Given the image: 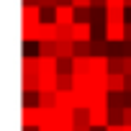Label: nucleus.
Instances as JSON below:
<instances>
[{
  "instance_id": "obj_1",
  "label": "nucleus",
  "mask_w": 131,
  "mask_h": 131,
  "mask_svg": "<svg viewBox=\"0 0 131 131\" xmlns=\"http://www.w3.org/2000/svg\"><path fill=\"white\" fill-rule=\"evenodd\" d=\"M54 21H57L59 26H72V23L77 21V8H75L72 3L57 5V8H54Z\"/></svg>"
},
{
  "instance_id": "obj_2",
  "label": "nucleus",
  "mask_w": 131,
  "mask_h": 131,
  "mask_svg": "<svg viewBox=\"0 0 131 131\" xmlns=\"http://www.w3.org/2000/svg\"><path fill=\"white\" fill-rule=\"evenodd\" d=\"M93 31H95V26L90 23V21H75L72 23V39L80 44V41H93L95 36H93Z\"/></svg>"
},
{
  "instance_id": "obj_3",
  "label": "nucleus",
  "mask_w": 131,
  "mask_h": 131,
  "mask_svg": "<svg viewBox=\"0 0 131 131\" xmlns=\"http://www.w3.org/2000/svg\"><path fill=\"white\" fill-rule=\"evenodd\" d=\"M44 121V113L39 105H23L21 108V123L23 126H41Z\"/></svg>"
},
{
  "instance_id": "obj_4",
  "label": "nucleus",
  "mask_w": 131,
  "mask_h": 131,
  "mask_svg": "<svg viewBox=\"0 0 131 131\" xmlns=\"http://www.w3.org/2000/svg\"><path fill=\"white\" fill-rule=\"evenodd\" d=\"M108 123H111V108L108 105L90 108V126L93 128H105Z\"/></svg>"
},
{
  "instance_id": "obj_5",
  "label": "nucleus",
  "mask_w": 131,
  "mask_h": 131,
  "mask_svg": "<svg viewBox=\"0 0 131 131\" xmlns=\"http://www.w3.org/2000/svg\"><path fill=\"white\" fill-rule=\"evenodd\" d=\"M103 36L111 41V44H123L126 41V23H108Z\"/></svg>"
},
{
  "instance_id": "obj_6",
  "label": "nucleus",
  "mask_w": 131,
  "mask_h": 131,
  "mask_svg": "<svg viewBox=\"0 0 131 131\" xmlns=\"http://www.w3.org/2000/svg\"><path fill=\"white\" fill-rule=\"evenodd\" d=\"M36 90H59V72H39Z\"/></svg>"
},
{
  "instance_id": "obj_7",
  "label": "nucleus",
  "mask_w": 131,
  "mask_h": 131,
  "mask_svg": "<svg viewBox=\"0 0 131 131\" xmlns=\"http://www.w3.org/2000/svg\"><path fill=\"white\" fill-rule=\"evenodd\" d=\"M57 39H59V23L57 21H41L39 41H57Z\"/></svg>"
},
{
  "instance_id": "obj_8",
  "label": "nucleus",
  "mask_w": 131,
  "mask_h": 131,
  "mask_svg": "<svg viewBox=\"0 0 131 131\" xmlns=\"http://www.w3.org/2000/svg\"><path fill=\"white\" fill-rule=\"evenodd\" d=\"M57 57H59V59H75V57H77L75 41H72V39H59V41H57Z\"/></svg>"
},
{
  "instance_id": "obj_9",
  "label": "nucleus",
  "mask_w": 131,
  "mask_h": 131,
  "mask_svg": "<svg viewBox=\"0 0 131 131\" xmlns=\"http://www.w3.org/2000/svg\"><path fill=\"white\" fill-rule=\"evenodd\" d=\"M39 36H41V21H39V23H23V31H21V39H23V44L39 41Z\"/></svg>"
},
{
  "instance_id": "obj_10",
  "label": "nucleus",
  "mask_w": 131,
  "mask_h": 131,
  "mask_svg": "<svg viewBox=\"0 0 131 131\" xmlns=\"http://www.w3.org/2000/svg\"><path fill=\"white\" fill-rule=\"evenodd\" d=\"M57 108H67L75 111V90H57Z\"/></svg>"
},
{
  "instance_id": "obj_11",
  "label": "nucleus",
  "mask_w": 131,
  "mask_h": 131,
  "mask_svg": "<svg viewBox=\"0 0 131 131\" xmlns=\"http://www.w3.org/2000/svg\"><path fill=\"white\" fill-rule=\"evenodd\" d=\"M41 10H44V8H39V5H23V10H21V23H39V21H41Z\"/></svg>"
},
{
  "instance_id": "obj_12",
  "label": "nucleus",
  "mask_w": 131,
  "mask_h": 131,
  "mask_svg": "<svg viewBox=\"0 0 131 131\" xmlns=\"http://www.w3.org/2000/svg\"><path fill=\"white\" fill-rule=\"evenodd\" d=\"M108 90L111 93H123L126 90V72H111L108 75Z\"/></svg>"
},
{
  "instance_id": "obj_13",
  "label": "nucleus",
  "mask_w": 131,
  "mask_h": 131,
  "mask_svg": "<svg viewBox=\"0 0 131 131\" xmlns=\"http://www.w3.org/2000/svg\"><path fill=\"white\" fill-rule=\"evenodd\" d=\"M36 105L54 108L57 105V90H36Z\"/></svg>"
},
{
  "instance_id": "obj_14",
  "label": "nucleus",
  "mask_w": 131,
  "mask_h": 131,
  "mask_svg": "<svg viewBox=\"0 0 131 131\" xmlns=\"http://www.w3.org/2000/svg\"><path fill=\"white\" fill-rule=\"evenodd\" d=\"M21 72H31V75H39V54H23L21 57Z\"/></svg>"
},
{
  "instance_id": "obj_15",
  "label": "nucleus",
  "mask_w": 131,
  "mask_h": 131,
  "mask_svg": "<svg viewBox=\"0 0 131 131\" xmlns=\"http://www.w3.org/2000/svg\"><path fill=\"white\" fill-rule=\"evenodd\" d=\"M39 72H59V57H39Z\"/></svg>"
},
{
  "instance_id": "obj_16",
  "label": "nucleus",
  "mask_w": 131,
  "mask_h": 131,
  "mask_svg": "<svg viewBox=\"0 0 131 131\" xmlns=\"http://www.w3.org/2000/svg\"><path fill=\"white\" fill-rule=\"evenodd\" d=\"M36 82H39V75L21 72V93H31V90H36Z\"/></svg>"
},
{
  "instance_id": "obj_17",
  "label": "nucleus",
  "mask_w": 131,
  "mask_h": 131,
  "mask_svg": "<svg viewBox=\"0 0 131 131\" xmlns=\"http://www.w3.org/2000/svg\"><path fill=\"white\" fill-rule=\"evenodd\" d=\"M105 18H108V23H128L126 21V8H108Z\"/></svg>"
},
{
  "instance_id": "obj_18",
  "label": "nucleus",
  "mask_w": 131,
  "mask_h": 131,
  "mask_svg": "<svg viewBox=\"0 0 131 131\" xmlns=\"http://www.w3.org/2000/svg\"><path fill=\"white\" fill-rule=\"evenodd\" d=\"M72 72H90V57H75L72 59Z\"/></svg>"
},
{
  "instance_id": "obj_19",
  "label": "nucleus",
  "mask_w": 131,
  "mask_h": 131,
  "mask_svg": "<svg viewBox=\"0 0 131 131\" xmlns=\"http://www.w3.org/2000/svg\"><path fill=\"white\" fill-rule=\"evenodd\" d=\"M39 57H57V41H39Z\"/></svg>"
},
{
  "instance_id": "obj_20",
  "label": "nucleus",
  "mask_w": 131,
  "mask_h": 131,
  "mask_svg": "<svg viewBox=\"0 0 131 131\" xmlns=\"http://www.w3.org/2000/svg\"><path fill=\"white\" fill-rule=\"evenodd\" d=\"M75 105L77 108H90V90H75Z\"/></svg>"
},
{
  "instance_id": "obj_21",
  "label": "nucleus",
  "mask_w": 131,
  "mask_h": 131,
  "mask_svg": "<svg viewBox=\"0 0 131 131\" xmlns=\"http://www.w3.org/2000/svg\"><path fill=\"white\" fill-rule=\"evenodd\" d=\"M72 88H75L72 72H59V90H72Z\"/></svg>"
},
{
  "instance_id": "obj_22",
  "label": "nucleus",
  "mask_w": 131,
  "mask_h": 131,
  "mask_svg": "<svg viewBox=\"0 0 131 131\" xmlns=\"http://www.w3.org/2000/svg\"><path fill=\"white\" fill-rule=\"evenodd\" d=\"M93 18V8H77V21H90Z\"/></svg>"
},
{
  "instance_id": "obj_23",
  "label": "nucleus",
  "mask_w": 131,
  "mask_h": 131,
  "mask_svg": "<svg viewBox=\"0 0 131 131\" xmlns=\"http://www.w3.org/2000/svg\"><path fill=\"white\" fill-rule=\"evenodd\" d=\"M59 72H72V59H59Z\"/></svg>"
},
{
  "instance_id": "obj_24",
  "label": "nucleus",
  "mask_w": 131,
  "mask_h": 131,
  "mask_svg": "<svg viewBox=\"0 0 131 131\" xmlns=\"http://www.w3.org/2000/svg\"><path fill=\"white\" fill-rule=\"evenodd\" d=\"M39 8H57V0H34Z\"/></svg>"
},
{
  "instance_id": "obj_25",
  "label": "nucleus",
  "mask_w": 131,
  "mask_h": 131,
  "mask_svg": "<svg viewBox=\"0 0 131 131\" xmlns=\"http://www.w3.org/2000/svg\"><path fill=\"white\" fill-rule=\"evenodd\" d=\"M105 8H126V0H105Z\"/></svg>"
},
{
  "instance_id": "obj_26",
  "label": "nucleus",
  "mask_w": 131,
  "mask_h": 131,
  "mask_svg": "<svg viewBox=\"0 0 131 131\" xmlns=\"http://www.w3.org/2000/svg\"><path fill=\"white\" fill-rule=\"evenodd\" d=\"M75 8H93V0H72Z\"/></svg>"
},
{
  "instance_id": "obj_27",
  "label": "nucleus",
  "mask_w": 131,
  "mask_h": 131,
  "mask_svg": "<svg viewBox=\"0 0 131 131\" xmlns=\"http://www.w3.org/2000/svg\"><path fill=\"white\" fill-rule=\"evenodd\" d=\"M105 131H123V123H113V121H111V123L105 126Z\"/></svg>"
},
{
  "instance_id": "obj_28",
  "label": "nucleus",
  "mask_w": 131,
  "mask_h": 131,
  "mask_svg": "<svg viewBox=\"0 0 131 131\" xmlns=\"http://www.w3.org/2000/svg\"><path fill=\"white\" fill-rule=\"evenodd\" d=\"M123 118H126V123H131V105L123 108Z\"/></svg>"
},
{
  "instance_id": "obj_29",
  "label": "nucleus",
  "mask_w": 131,
  "mask_h": 131,
  "mask_svg": "<svg viewBox=\"0 0 131 131\" xmlns=\"http://www.w3.org/2000/svg\"><path fill=\"white\" fill-rule=\"evenodd\" d=\"M39 131H59V128H57V126H46V123H41Z\"/></svg>"
},
{
  "instance_id": "obj_30",
  "label": "nucleus",
  "mask_w": 131,
  "mask_h": 131,
  "mask_svg": "<svg viewBox=\"0 0 131 131\" xmlns=\"http://www.w3.org/2000/svg\"><path fill=\"white\" fill-rule=\"evenodd\" d=\"M75 131H93V126H90V123H85V126H75Z\"/></svg>"
},
{
  "instance_id": "obj_31",
  "label": "nucleus",
  "mask_w": 131,
  "mask_h": 131,
  "mask_svg": "<svg viewBox=\"0 0 131 131\" xmlns=\"http://www.w3.org/2000/svg\"><path fill=\"white\" fill-rule=\"evenodd\" d=\"M93 8H105V0H93Z\"/></svg>"
},
{
  "instance_id": "obj_32",
  "label": "nucleus",
  "mask_w": 131,
  "mask_h": 131,
  "mask_svg": "<svg viewBox=\"0 0 131 131\" xmlns=\"http://www.w3.org/2000/svg\"><path fill=\"white\" fill-rule=\"evenodd\" d=\"M126 75H131V57H126Z\"/></svg>"
},
{
  "instance_id": "obj_33",
  "label": "nucleus",
  "mask_w": 131,
  "mask_h": 131,
  "mask_svg": "<svg viewBox=\"0 0 131 131\" xmlns=\"http://www.w3.org/2000/svg\"><path fill=\"white\" fill-rule=\"evenodd\" d=\"M126 41H131V23H126Z\"/></svg>"
},
{
  "instance_id": "obj_34",
  "label": "nucleus",
  "mask_w": 131,
  "mask_h": 131,
  "mask_svg": "<svg viewBox=\"0 0 131 131\" xmlns=\"http://www.w3.org/2000/svg\"><path fill=\"white\" fill-rule=\"evenodd\" d=\"M126 93H131V75H126Z\"/></svg>"
},
{
  "instance_id": "obj_35",
  "label": "nucleus",
  "mask_w": 131,
  "mask_h": 131,
  "mask_svg": "<svg viewBox=\"0 0 131 131\" xmlns=\"http://www.w3.org/2000/svg\"><path fill=\"white\" fill-rule=\"evenodd\" d=\"M123 131H131V123H123Z\"/></svg>"
},
{
  "instance_id": "obj_36",
  "label": "nucleus",
  "mask_w": 131,
  "mask_h": 131,
  "mask_svg": "<svg viewBox=\"0 0 131 131\" xmlns=\"http://www.w3.org/2000/svg\"><path fill=\"white\" fill-rule=\"evenodd\" d=\"M126 8H131V0H126Z\"/></svg>"
}]
</instances>
